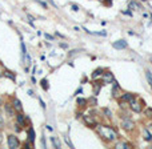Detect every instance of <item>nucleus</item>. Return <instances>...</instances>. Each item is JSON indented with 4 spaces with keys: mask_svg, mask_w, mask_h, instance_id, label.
Returning a JSON list of instances; mask_svg holds the SVG:
<instances>
[{
    "mask_svg": "<svg viewBox=\"0 0 152 149\" xmlns=\"http://www.w3.org/2000/svg\"><path fill=\"white\" fill-rule=\"evenodd\" d=\"M96 130L107 141H115L117 138V133L112 128L107 127V125H96Z\"/></svg>",
    "mask_w": 152,
    "mask_h": 149,
    "instance_id": "obj_1",
    "label": "nucleus"
},
{
    "mask_svg": "<svg viewBox=\"0 0 152 149\" xmlns=\"http://www.w3.org/2000/svg\"><path fill=\"white\" fill-rule=\"evenodd\" d=\"M19 145H20V141H19V138L16 137V136H13V135L8 136V146H9L11 149L19 148Z\"/></svg>",
    "mask_w": 152,
    "mask_h": 149,
    "instance_id": "obj_2",
    "label": "nucleus"
},
{
    "mask_svg": "<svg viewBox=\"0 0 152 149\" xmlns=\"http://www.w3.org/2000/svg\"><path fill=\"white\" fill-rule=\"evenodd\" d=\"M121 128L125 130H132L133 128H135V122H133L132 120L125 119V120H123V122H121Z\"/></svg>",
    "mask_w": 152,
    "mask_h": 149,
    "instance_id": "obj_3",
    "label": "nucleus"
},
{
    "mask_svg": "<svg viewBox=\"0 0 152 149\" xmlns=\"http://www.w3.org/2000/svg\"><path fill=\"white\" fill-rule=\"evenodd\" d=\"M121 95H123V92H121V89H120V87L116 84V82H113V88H112V96H113L115 98H119Z\"/></svg>",
    "mask_w": 152,
    "mask_h": 149,
    "instance_id": "obj_4",
    "label": "nucleus"
},
{
    "mask_svg": "<svg viewBox=\"0 0 152 149\" xmlns=\"http://www.w3.org/2000/svg\"><path fill=\"white\" fill-rule=\"evenodd\" d=\"M129 105H131V109L132 111H135L136 113H139V112H141V105L139 103H136L135 98H132V100L129 101Z\"/></svg>",
    "mask_w": 152,
    "mask_h": 149,
    "instance_id": "obj_5",
    "label": "nucleus"
},
{
    "mask_svg": "<svg viewBox=\"0 0 152 149\" xmlns=\"http://www.w3.org/2000/svg\"><path fill=\"white\" fill-rule=\"evenodd\" d=\"M125 47H127V41L125 40H117V41L113 43V48H116V49H124Z\"/></svg>",
    "mask_w": 152,
    "mask_h": 149,
    "instance_id": "obj_6",
    "label": "nucleus"
},
{
    "mask_svg": "<svg viewBox=\"0 0 152 149\" xmlns=\"http://www.w3.org/2000/svg\"><path fill=\"white\" fill-rule=\"evenodd\" d=\"M4 109H5V113H7L9 117L15 116V108H13L12 105H8L7 104V105H4Z\"/></svg>",
    "mask_w": 152,
    "mask_h": 149,
    "instance_id": "obj_7",
    "label": "nucleus"
},
{
    "mask_svg": "<svg viewBox=\"0 0 152 149\" xmlns=\"http://www.w3.org/2000/svg\"><path fill=\"white\" fill-rule=\"evenodd\" d=\"M83 119H84V121H85V124L88 125V127H95L96 125V122H95V120H93V117H89V116H83Z\"/></svg>",
    "mask_w": 152,
    "mask_h": 149,
    "instance_id": "obj_8",
    "label": "nucleus"
},
{
    "mask_svg": "<svg viewBox=\"0 0 152 149\" xmlns=\"http://www.w3.org/2000/svg\"><path fill=\"white\" fill-rule=\"evenodd\" d=\"M12 106L15 108V111H17V112H21V111H23V106H21V103H20V100H17V98H13Z\"/></svg>",
    "mask_w": 152,
    "mask_h": 149,
    "instance_id": "obj_9",
    "label": "nucleus"
},
{
    "mask_svg": "<svg viewBox=\"0 0 152 149\" xmlns=\"http://www.w3.org/2000/svg\"><path fill=\"white\" fill-rule=\"evenodd\" d=\"M128 7H129V9H132V11H140V9H143V8H141V5L139 4L137 1H131Z\"/></svg>",
    "mask_w": 152,
    "mask_h": 149,
    "instance_id": "obj_10",
    "label": "nucleus"
},
{
    "mask_svg": "<svg viewBox=\"0 0 152 149\" xmlns=\"http://www.w3.org/2000/svg\"><path fill=\"white\" fill-rule=\"evenodd\" d=\"M103 82H104V84H108V82H113V77H112V73L107 72V73L104 74V77H103Z\"/></svg>",
    "mask_w": 152,
    "mask_h": 149,
    "instance_id": "obj_11",
    "label": "nucleus"
},
{
    "mask_svg": "<svg viewBox=\"0 0 152 149\" xmlns=\"http://www.w3.org/2000/svg\"><path fill=\"white\" fill-rule=\"evenodd\" d=\"M132 98H135L133 93H123V95H121V100H124L125 103H129Z\"/></svg>",
    "mask_w": 152,
    "mask_h": 149,
    "instance_id": "obj_12",
    "label": "nucleus"
},
{
    "mask_svg": "<svg viewBox=\"0 0 152 149\" xmlns=\"http://www.w3.org/2000/svg\"><path fill=\"white\" fill-rule=\"evenodd\" d=\"M115 148H117V149H128V148H132L131 146V144H128V142H117L116 145H115Z\"/></svg>",
    "mask_w": 152,
    "mask_h": 149,
    "instance_id": "obj_13",
    "label": "nucleus"
},
{
    "mask_svg": "<svg viewBox=\"0 0 152 149\" xmlns=\"http://www.w3.org/2000/svg\"><path fill=\"white\" fill-rule=\"evenodd\" d=\"M16 119H17V122H19V125H20V127H24V125H25L23 114H17V116H16Z\"/></svg>",
    "mask_w": 152,
    "mask_h": 149,
    "instance_id": "obj_14",
    "label": "nucleus"
},
{
    "mask_svg": "<svg viewBox=\"0 0 152 149\" xmlns=\"http://www.w3.org/2000/svg\"><path fill=\"white\" fill-rule=\"evenodd\" d=\"M100 74H103V69H101V68H97V69H96V71L92 73V79H96V77H99Z\"/></svg>",
    "mask_w": 152,
    "mask_h": 149,
    "instance_id": "obj_15",
    "label": "nucleus"
},
{
    "mask_svg": "<svg viewBox=\"0 0 152 149\" xmlns=\"http://www.w3.org/2000/svg\"><path fill=\"white\" fill-rule=\"evenodd\" d=\"M144 140H147V141H151L152 140V135L148 132V129L144 130Z\"/></svg>",
    "mask_w": 152,
    "mask_h": 149,
    "instance_id": "obj_16",
    "label": "nucleus"
},
{
    "mask_svg": "<svg viewBox=\"0 0 152 149\" xmlns=\"http://www.w3.org/2000/svg\"><path fill=\"white\" fill-rule=\"evenodd\" d=\"M104 84V82H93V85H95V95H97V93H99V89H100V87H101V85H103Z\"/></svg>",
    "mask_w": 152,
    "mask_h": 149,
    "instance_id": "obj_17",
    "label": "nucleus"
},
{
    "mask_svg": "<svg viewBox=\"0 0 152 149\" xmlns=\"http://www.w3.org/2000/svg\"><path fill=\"white\" fill-rule=\"evenodd\" d=\"M51 141H52V144H53L55 148H60V142H59V140L56 137H51Z\"/></svg>",
    "mask_w": 152,
    "mask_h": 149,
    "instance_id": "obj_18",
    "label": "nucleus"
},
{
    "mask_svg": "<svg viewBox=\"0 0 152 149\" xmlns=\"http://www.w3.org/2000/svg\"><path fill=\"white\" fill-rule=\"evenodd\" d=\"M145 77H147V80H148L149 85L152 87V73H151L149 71H145Z\"/></svg>",
    "mask_w": 152,
    "mask_h": 149,
    "instance_id": "obj_19",
    "label": "nucleus"
},
{
    "mask_svg": "<svg viewBox=\"0 0 152 149\" xmlns=\"http://www.w3.org/2000/svg\"><path fill=\"white\" fill-rule=\"evenodd\" d=\"M28 135H29V140L33 142V141H35V132H33V129H32V128H29Z\"/></svg>",
    "mask_w": 152,
    "mask_h": 149,
    "instance_id": "obj_20",
    "label": "nucleus"
},
{
    "mask_svg": "<svg viewBox=\"0 0 152 149\" xmlns=\"http://www.w3.org/2000/svg\"><path fill=\"white\" fill-rule=\"evenodd\" d=\"M4 76L5 77H9L11 80H15V74H12V72H9V71H5L4 72Z\"/></svg>",
    "mask_w": 152,
    "mask_h": 149,
    "instance_id": "obj_21",
    "label": "nucleus"
},
{
    "mask_svg": "<svg viewBox=\"0 0 152 149\" xmlns=\"http://www.w3.org/2000/svg\"><path fill=\"white\" fill-rule=\"evenodd\" d=\"M77 104L81 106H84L85 104H87V100H84V98H77Z\"/></svg>",
    "mask_w": 152,
    "mask_h": 149,
    "instance_id": "obj_22",
    "label": "nucleus"
},
{
    "mask_svg": "<svg viewBox=\"0 0 152 149\" xmlns=\"http://www.w3.org/2000/svg\"><path fill=\"white\" fill-rule=\"evenodd\" d=\"M145 114L148 117H152V108H147L145 109Z\"/></svg>",
    "mask_w": 152,
    "mask_h": 149,
    "instance_id": "obj_23",
    "label": "nucleus"
},
{
    "mask_svg": "<svg viewBox=\"0 0 152 149\" xmlns=\"http://www.w3.org/2000/svg\"><path fill=\"white\" fill-rule=\"evenodd\" d=\"M41 87L44 88L45 90L48 89V85H47V80H45V79H44V80H41Z\"/></svg>",
    "mask_w": 152,
    "mask_h": 149,
    "instance_id": "obj_24",
    "label": "nucleus"
},
{
    "mask_svg": "<svg viewBox=\"0 0 152 149\" xmlns=\"http://www.w3.org/2000/svg\"><path fill=\"white\" fill-rule=\"evenodd\" d=\"M104 112H105V113H107V116H108V117H111V112H109L108 109H104Z\"/></svg>",
    "mask_w": 152,
    "mask_h": 149,
    "instance_id": "obj_25",
    "label": "nucleus"
},
{
    "mask_svg": "<svg viewBox=\"0 0 152 149\" xmlns=\"http://www.w3.org/2000/svg\"><path fill=\"white\" fill-rule=\"evenodd\" d=\"M72 9H73V11H79V8H77V5L72 4Z\"/></svg>",
    "mask_w": 152,
    "mask_h": 149,
    "instance_id": "obj_26",
    "label": "nucleus"
},
{
    "mask_svg": "<svg viewBox=\"0 0 152 149\" xmlns=\"http://www.w3.org/2000/svg\"><path fill=\"white\" fill-rule=\"evenodd\" d=\"M1 141H3V136H1V132H0V144H1Z\"/></svg>",
    "mask_w": 152,
    "mask_h": 149,
    "instance_id": "obj_27",
    "label": "nucleus"
},
{
    "mask_svg": "<svg viewBox=\"0 0 152 149\" xmlns=\"http://www.w3.org/2000/svg\"><path fill=\"white\" fill-rule=\"evenodd\" d=\"M1 105H3V98L0 97V106H1Z\"/></svg>",
    "mask_w": 152,
    "mask_h": 149,
    "instance_id": "obj_28",
    "label": "nucleus"
}]
</instances>
